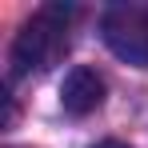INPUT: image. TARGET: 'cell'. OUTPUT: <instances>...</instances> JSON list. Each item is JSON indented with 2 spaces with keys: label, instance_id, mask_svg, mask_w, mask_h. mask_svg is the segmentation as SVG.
<instances>
[{
  "label": "cell",
  "instance_id": "cell-1",
  "mask_svg": "<svg viewBox=\"0 0 148 148\" xmlns=\"http://www.w3.org/2000/svg\"><path fill=\"white\" fill-rule=\"evenodd\" d=\"M72 20H76V4H40L12 40V52H8L12 80L48 72L72 44Z\"/></svg>",
  "mask_w": 148,
  "mask_h": 148
},
{
  "label": "cell",
  "instance_id": "cell-3",
  "mask_svg": "<svg viewBox=\"0 0 148 148\" xmlns=\"http://www.w3.org/2000/svg\"><path fill=\"white\" fill-rule=\"evenodd\" d=\"M104 104V80L92 68H72L60 84V108L68 116H88Z\"/></svg>",
  "mask_w": 148,
  "mask_h": 148
},
{
  "label": "cell",
  "instance_id": "cell-4",
  "mask_svg": "<svg viewBox=\"0 0 148 148\" xmlns=\"http://www.w3.org/2000/svg\"><path fill=\"white\" fill-rule=\"evenodd\" d=\"M92 148H128V144H120V140H100V144H92Z\"/></svg>",
  "mask_w": 148,
  "mask_h": 148
},
{
  "label": "cell",
  "instance_id": "cell-2",
  "mask_svg": "<svg viewBox=\"0 0 148 148\" xmlns=\"http://www.w3.org/2000/svg\"><path fill=\"white\" fill-rule=\"evenodd\" d=\"M100 36L120 60L148 68V4H108L100 12Z\"/></svg>",
  "mask_w": 148,
  "mask_h": 148
}]
</instances>
